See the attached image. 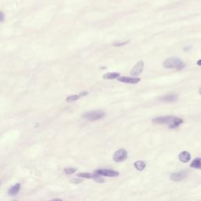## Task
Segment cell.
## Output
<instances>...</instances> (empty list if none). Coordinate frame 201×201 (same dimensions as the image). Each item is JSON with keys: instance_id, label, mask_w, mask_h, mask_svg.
<instances>
[{"instance_id": "6da1fadb", "label": "cell", "mask_w": 201, "mask_h": 201, "mask_svg": "<svg viewBox=\"0 0 201 201\" xmlns=\"http://www.w3.org/2000/svg\"><path fill=\"white\" fill-rule=\"evenodd\" d=\"M152 122L155 123L160 124H168L170 128H176L183 123V119L177 117L172 116H160L154 118Z\"/></svg>"}, {"instance_id": "7a4b0ae2", "label": "cell", "mask_w": 201, "mask_h": 201, "mask_svg": "<svg viewBox=\"0 0 201 201\" xmlns=\"http://www.w3.org/2000/svg\"><path fill=\"white\" fill-rule=\"evenodd\" d=\"M163 66L166 68H177L182 69L184 67V63L177 57H171L163 61Z\"/></svg>"}, {"instance_id": "3957f363", "label": "cell", "mask_w": 201, "mask_h": 201, "mask_svg": "<svg viewBox=\"0 0 201 201\" xmlns=\"http://www.w3.org/2000/svg\"><path fill=\"white\" fill-rule=\"evenodd\" d=\"M105 116L104 111L102 110H95V111H91L88 113H85L82 115V117L84 119H87L89 121H95L98 120L102 118H104Z\"/></svg>"}, {"instance_id": "277c9868", "label": "cell", "mask_w": 201, "mask_h": 201, "mask_svg": "<svg viewBox=\"0 0 201 201\" xmlns=\"http://www.w3.org/2000/svg\"><path fill=\"white\" fill-rule=\"evenodd\" d=\"M127 151L124 149H118L113 155V160L116 162H122L127 158Z\"/></svg>"}, {"instance_id": "5b68a950", "label": "cell", "mask_w": 201, "mask_h": 201, "mask_svg": "<svg viewBox=\"0 0 201 201\" xmlns=\"http://www.w3.org/2000/svg\"><path fill=\"white\" fill-rule=\"evenodd\" d=\"M95 174L105 177H116L119 175V172L112 169H98L94 172Z\"/></svg>"}, {"instance_id": "8992f818", "label": "cell", "mask_w": 201, "mask_h": 201, "mask_svg": "<svg viewBox=\"0 0 201 201\" xmlns=\"http://www.w3.org/2000/svg\"><path fill=\"white\" fill-rule=\"evenodd\" d=\"M143 68H144V61H139L137 62V64L134 65L133 69L130 71V75L131 76H139L143 71Z\"/></svg>"}, {"instance_id": "52a82bcc", "label": "cell", "mask_w": 201, "mask_h": 201, "mask_svg": "<svg viewBox=\"0 0 201 201\" xmlns=\"http://www.w3.org/2000/svg\"><path fill=\"white\" fill-rule=\"evenodd\" d=\"M118 81L124 83H130V84H136L141 81L140 78H136V77H126V76H119L118 78Z\"/></svg>"}, {"instance_id": "ba28073f", "label": "cell", "mask_w": 201, "mask_h": 201, "mask_svg": "<svg viewBox=\"0 0 201 201\" xmlns=\"http://www.w3.org/2000/svg\"><path fill=\"white\" fill-rule=\"evenodd\" d=\"M186 176H187L186 171H180V172H177V173L171 174L170 178L174 182H179V181L183 180Z\"/></svg>"}, {"instance_id": "9c48e42d", "label": "cell", "mask_w": 201, "mask_h": 201, "mask_svg": "<svg viewBox=\"0 0 201 201\" xmlns=\"http://www.w3.org/2000/svg\"><path fill=\"white\" fill-rule=\"evenodd\" d=\"M88 94V92H82V93H80L79 94H74V95H71L67 97L66 98V101L67 102H76L77 100H79L80 97H83V96H86Z\"/></svg>"}, {"instance_id": "30bf717a", "label": "cell", "mask_w": 201, "mask_h": 201, "mask_svg": "<svg viewBox=\"0 0 201 201\" xmlns=\"http://www.w3.org/2000/svg\"><path fill=\"white\" fill-rule=\"evenodd\" d=\"M179 160L182 163H188L191 160L190 153L187 151H183L179 154Z\"/></svg>"}, {"instance_id": "8fae6325", "label": "cell", "mask_w": 201, "mask_h": 201, "mask_svg": "<svg viewBox=\"0 0 201 201\" xmlns=\"http://www.w3.org/2000/svg\"><path fill=\"white\" fill-rule=\"evenodd\" d=\"M160 100L163 102H173L177 101V96L176 94H167L163 97H160Z\"/></svg>"}, {"instance_id": "7c38bea8", "label": "cell", "mask_w": 201, "mask_h": 201, "mask_svg": "<svg viewBox=\"0 0 201 201\" xmlns=\"http://www.w3.org/2000/svg\"><path fill=\"white\" fill-rule=\"evenodd\" d=\"M120 76V73L119 72H108V73L105 74L103 76L104 80H115V79L119 78Z\"/></svg>"}, {"instance_id": "4fadbf2b", "label": "cell", "mask_w": 201, "mask_h": 201, "mask_svg": "<svg viewBox=\"0 0 201 201\" xmlns=\"http://www.w3.org/2000/svg\"><path fill=\"white\" fill-rule=\"evenodd\" d=\"M20 188H21V184H16L15 186H13V187H11L10 188L9 191H8V193L10 196H15V195L18 193V192L20 191Z\"/></svg>"}, {"instance_id": "5bb4252c", "label": "cell", "mask_w": 201, "mask_h": 201, "mask_svg": "<svg viewBox=\"0 0 201 201\" xmlns=\"http://www.w3.org/2000/svg\"><path fill=\"white\" fill-rule=\"evenodd\" d=\"M190 166L192 168L201 169V158H197L194 160H192Z\"/></svg>"}, {"instance_id": "9a60e30c", "label": "cell", "mask_w": 201, "mask_h": 201, "mask_svg": "<svg viewBox=\"0 0 201 201\" xmlns=\"http://www.w3.org/2000/svg\"><path fill=\"white\" fill-rule=\"evenodd\" d=\"M134 167H135L137 170H138V171H143V170L145 168V166H146L145 163L144 162V161H141V160L136 161V162L134 163Z\"/></svg>"}, {"instance_id": "2e32d148", "label": "cell", "mask_w": 201, "mask_h": 201, "mask_svg": "<svg viewBox=\"0 0 201 201\" xmlns=\"http://www.w3.org/2000/svg\"><path fill=\"white\" fill-rule=\"evenodd\" d=\"M79 177H82V178H94L95 177V173H79L77 174Z\"/></svg>"}, {"instance_id": "e0dca14e", "label": "cell", "mask_w": 201, "mask_h": 201, "mask_svg": "<svg viewBox=\"0 0 201 201\" xmlns=\"http://www.w3.org/2000/svg\"><path fill=\"white\" fill-rule=\"evenodd\" d=\"M76 171H77V169L76 168H65L64 169L65 173L67 174H71L75 173Z\"/></svg>"}, {"instance_id": "ac0fdd59", "label": "cell", "mask_w": 201, "mask_h": 201, "mask_svg": "<svg viewBox=\"0 0 201 201\" xmlns=\"http://www.w3.org/2000/svg\"><path fill=\"white\" fill-rule=\"evenodd\" d=\"M128 43H129V41L124 42V43H115V44H113V45L116 46H124L125 44Z\"/></svg>"}, {"instance_id": "d6986e66", "label": "cell", "mask_w": 201, "mask_h": 201, "mask_svg": "<svg viewBox=\"0 0 201 201\" xmlns=\"http://www.w3.org/2000/svg\"><path fill=\"white\" fill-rule=\"evenodd\" d=\"M0 17H1V22H3V21H4V13H3V12H1V13H0Z\"/></svg>"}, {"instance_id": "ffe728a7", "label": "cell", "mask_w": 201, "mask_h": 201, "mask_svg": "<svg viewBox=\"0 0 201 201\" xmlns=\"http://www.w3.org/2000/svg\"><path fill=\"white\" fill-rule=\"evenodd\" d=\"M197 65H200V66H201V60H199V61H197Z\"/></svg>"}, {"instance_id": "44dd1931", "label": "cell", "mask_w": 201, "mask_h": 201, "mask_svg": "<svg viewBox=\"0 0 201 201\" xmlns=\"http://www.w3.org/2000/svg\"><path fill=\"white\" fill-rule=\"evenodd\" d=\"M199 94L201 95V87H200V89L199 90Z\"/></svg>"}]
</instances>
